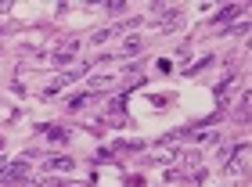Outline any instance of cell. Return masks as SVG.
<instances>
[{
	"label": "cell",
	"instance_id": "8",
	"mask_svg": "<svg viewBox=\"0 0 252 187\" xmlns=\"http://www.w3.org/2000/svg\"><path fill=\"white\" fill-rule=\"evenodd\" d=\"M231 87H234V76H227L223 83L216 87V101H223V97H227V90H231Z\"/></svg>",
	"mask_w": 252,
	"mask_h": 187
},
{
	"label": "cell",
	"instance_id": "4",
	"mask_svg": "<svg viewBox=\"0 0 252 187\" xmlns=\"http://www.w3.org/2000/svg\"><path fill=\"white\" fill-rule=\"evenodd\" d=\"M76 169V162L72 158H47V162H43V173H72Z\"/></svg>",
	"mask_w": 252,
	"mask_h": 187
},
{
	"label": "cell",
	"instance_id": "10",
	"mask_svg": "<svg viewBox=\"0 0 252 187\" xmlns=\"http://www.w3.org/2000/svg\"><path fill=\"white\" fill-rule=\"evenodd\" d=\"M238 119H242V123L249 119V97H242V104H238Z\"/></svg>",
	"mask_w": 252,
	"mask_h": 187
},
{
	"label": "cell",
	"instance_id": "11",
	"mask_svg": "<svg viewBox=\"0 0 252 187\" xmlns=\"http://www.w3.org/2000/svg\"><path fill=\"white\" fill-rule=\"evenodd\" d=\"M0 148H4V137H0Z\"/></svg>",
	"mask_w": 252,
	"mask_h": 187
},
{
	"label": "cell",
	"instance_id": "6",
	"mask_svg": "<svg viewBox=\"0 0 252 187\" xmlns=\"http://www.w3.org/2000/svg\"><path fill=\"white\" fill-rule=\"evenodd\" d=\"M47 137L54 140V144H65V140H68V130H65V126H47Z\"/></svg>",
	"mask_w": 252,
	"mask_h": 187
},
{
	"label": "cell",
	"instance_id": "5",
	"mask_svg": "<svg viewBox=\"0 0 252 187\" xmlns=\"http://www.w3.org/2000/svg\"><path fill=\"white\" fill-rule=\"evenodd\" d=\"M238 11H242V7H234V4H231V7H220V15L213 18V26H227V22H231Z\"/></svg>",
	"mask_w": 252,
	"mask_h": 187
},
{
	"label": "cell",
	"instance_id": "1",
	"mask_svg": "<svg viewBox=\"0 0 252 187\" xmlns=\"http://www.w3.org/2000/svg\"><path fill=\"white\" fill-rule=\"evenodd\" d=\"M0 180L15 184V180H29V158H15L7 166H0Z\"/></svg>",
	"mask_w": 252,
	"mask_h": 187
},
{
	"label": "cell",
	"instance_id": "2",
	"mask_svg": "<svg viewBox=\"0 0 252 187\" xmlns=\"http://www.w3.org/2000/svg\"><path fill=\"white\" fill-rule=\"evenodd\" d=\"M173 158H180L173 140H162V144H155L152 151H148V162H155V166H166V162H173Z\"/></svg>",
	"mask_w": 252,
	"mask_h": 187
},
{
	"label": "cell",
	"instance_id": "3",
	"mask_svg": "<svg viewBox=\"0 0 252 187\" xmlns=\"http://www.w3.org/2000/svg\"><path fill=\"white\" fill-rule=\"evenodd\" d=\"M249 166V140H238L234 144V162H227V173H245Z\"/></svg>",
	"mask_w": 252,
	"mask_h": 187
},
{
	"label": "cell",
	"instance_id": "7",
	"mask_svg": "<svg viewBox=\"0 0 252 187\" xmlns=\"http://www.w3.org/2000/svg\"><path fill=\"white\" fill-rule=\"evenodd\" d=\"M97 97H101V94H79V97H72V104H68V108H76V112H79V108H87V104H90V101H97Z\"/></svg>",
	"mask_w": 252,
	"mask_h": 187
},
{
	"label": "cell",
	"instance_id": "9",
	"mask_svg": "<svg viewBox=\"0 0 252 187\" xmlns=\"http://www.w3.org/2000/svg\"><path fill=\"white\" fill-rule=\"evenodd\" d=\"M194 140H198V144H216V140H220V133L205 130V133H194Z\"/></svg>",
	"mask_w": 252,
	"mask_h": 187
}]
</instances>
